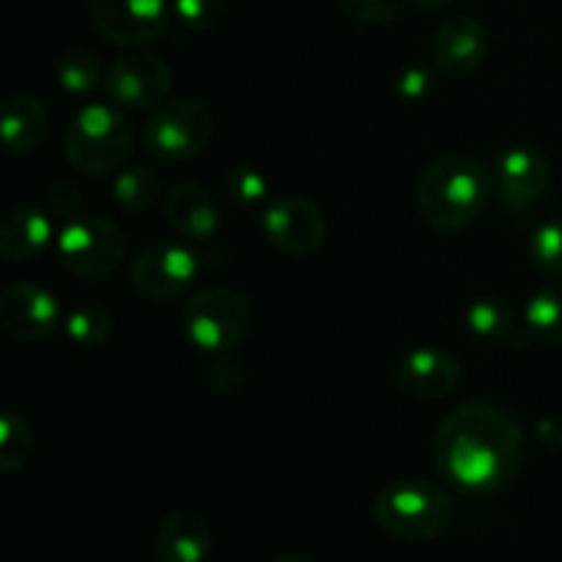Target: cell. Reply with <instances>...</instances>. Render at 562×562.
I'll return each mask as SVG.
<instances>
[{
	"label": "cell",
	"instance_id": "cell-2",
	"mask_svg": "<svg viewBox=\"0 0 562 562\" xmlns=\"http://www.w3.org/2000/svg\"><path fill=\"white\" fill-rule=\"evenodd\" d=\"M497 179L486 162L467 154H445L417 179L420 217L439 234H459L486 214Z\"/></svg>",
	"mask_w": 562,
	"mask_h": 562
},
{
	"label": "cell",
	"instance_id": "cell-22",
	"mask_svg": "<svg viewBox=\"0 0 562 562\" xmlns=\"http://www.w3.org/2000/svg\"><path fill=\"white\" fill-rule=\"evenodd\" d=\"M36 434L20 412H0V475L22 470L31 461Z\"/></svg>",
	"mask_w": 562,
	"mask_h": 562
},
{
	"label": "cell",
	"instance_id": "cell-34",
	"mask_svg": "<svg viewBox=\"0 0 562 562\" xmlns=\"http://www.w3.org/2000/svg\"><path fill=\"white\" fill-rule=\"evenodd\" d=\"M272 562H313V560L305 558V554H280V558H274Z\"/></svg>",
	"mask_w": 562,
	"mask_h": 562
},
{
	"label": "cell",
	"instance_id": "cell-6",
	"mask_svg": "<svg viewBox=\"0 0 562 562\" xmlns=\"http://www.w3.org/2000/svg\"><path fill=\"white\" fill-rule=\"evenodd\" d=\"M55 250L69 274L80 280H104L124 263L126 239L115 220L82 212L66 220L55 236Z\"/></svg>",
	"mask_w": 562,
	"mask_h": 562
},
{
	"label": "cell",
	"instance_id": "cell-32",
	"mask_svg": "<svg viewBox=\"0 0 562 562\" xmlns=\"http://www.w3.org/2000/svg\"><path fill=\"white\" fill-rule=\"evenodd\" d=\"M428 82H431V80H428L426 71H423V69H409V71H406L404 80L398 82V91L406 93V97H409V99H420V93L426 91Z\"/></svg>",
	"mask_w": 562,
	"mask_h": 562
},
{
	"label": "cell",
	"instance_id": "cell-23",
	"mask_svg": "<svg viewBox=\"0 0 562 562\" xmlns=\"http://www.w3.org/2000/svg\"><path fill=\"white\" fill-rule=\"evenodd\" d=\"M115 203L126 212H146L154 206L159 195V176L148 165H132V168L119 170L113 184Z\"/></svg>",
	"mask_w": 562,
	"mask_h": 562
},
{
	"label": "cell",
	"instance_id": "cell-4",
	"mask_svg": "<svg viewBox=\"0 0 562 562\" xmlns=\"http://www.w3.org/2000/svg\"><path fill=\"white\" fill-rule=\"evenodd\" d=\"M135 151L132 121L115 104L91 102L75 113L64 132L66 162L82 176H113Z\"/></svg>",
	"mask_w": 562,
	"mask_h": 562
},
{
	"label": "cell",
	"instance_id": "cell-19",
	"mask_svg": "<svg viewBox=\"0 0 562 562\" xmlns=\"http://www.w3.org/2000/svg\"><path fill=\"white\" fill-rule=\"evenodd\" d=\"M55 239L53 220L36 206H16L0 214V258L25 263L42 256Z\"/></svg>",
	"mask_w": 562,
	"mask_h": 562
},
{
	"label": "cell",
	"instance_id": "cell-15",
	"mask_svg": "<svg viewBox=\"0 0 562 562\" xmlns=\"http://www.w3.org/2000/svg\"><path fill=\"white\" fill-rule=\"evenodd\" d=\"M395 382L406 395L420 401H437L453 393L461 382V362L450 351L423 346L409 351L395 366Z\"/></svg>",
	"mask_w": 562,
	"mask_h": 562
},
{
	"label": "cell",
	"instance_id": "cell-20",
	"mask_svg": "<svg viewBox=\"0 0 562 562\" xmlns=\"http://www.w3.org/2000/svg\"><path fill=\"white\" fill-rule=\"evenodd\" d=\"M467 329L475 335L477 340H486V344H505V346H525L530 340V329L527 324L521 327L516 322V313L510 311L508 302L503 300H475L467 307Z\"/></svg>",
	"mask_w": 562,
	"mask_h": 562
},
{
	"label": "cell",
	"instance_id": "cell-29",
	"mask_svg": "<svg viewBox=\"0 0 562 562\" xmlns=\"http://www.w3.org/2000/svg\"><path fill=\"white\" fill-rule=\"evenodd\" d=\"M225 195H228L231 203H236V206L250 209L267 201L269 184L256 168H234L225 176Z\"/></svg>",
	"mask_w": 562,
	"mask_h": 562
},
{
	"label": "cell",
	"instance_id": "cell-13",
	"mask_svg": "<svg viewBox=\"0 0 562 562\" xmlns=\"http://www.w3.org/2000/svg\"><path fill=\"white\" fill-rule=\"evenodd\" d=\"M503 206L510 214H527L549 190L552 181V165L549 157L536 146H510L505 148L494 165Z\"/></svg>",
	"mask_w": 562,
	"mask_h": 562
},
{
	"label": "cell",
	"instance_id": "cell-24",
	"mask_svg": "<svg viewBox=\"0 0 562 562\" xmlns=\"http://www.w3.org/2000/svg\"><path fill=\"white\" fill-rule=\"evenodd\" d=\"M55 75H58V86L64 91L75 93V97H82V93L93 91V88L102 82V66H99V58L86 47H71L66 49L58 58V66H55Z\"/></svg>",
	"mask_w": 562,
	"mask_h": 562
},
{
	"label": "cell",
	"instance_id": "cell-28",
	"mask_svg": "<svg viewBox=\"0 0 562 562\" xmlns=\"http://www.w3.org/2000/svg\"><path fill=\"white\" fill-rule=\"evenodd\" d=\"M417 0H338L340 11L360 25H384L401 20Z\"/></svg>",
	"mask_w": 562,
	"mask_h": 562
},
{
	"label": "cell",
	"instance_id": "cell-5",
	"mask_svg": "<svg viewBox=\"0 0 562 562\" xmlns=\"http://www.w3.org/2000/svg\"><path fill=\"white\" fill-rule=\"evenodd\" d=\"M181 327L192 346L212 355H225L245 344L252 329V305L231 285L201 289L181 313Z\"/></svg>",
	"mask_w": 562,
	"mask_h": 562
},
{
	"label": "cell",
	"instance_id": "cell-25",
	"mask_svg": "<svg viewBox=\"0 0 562 562\" xmlns=\"http://www.w3.org/2000/svg\"><path fill=\"white\" fill-rule=\"evenodd\" d=\"M64 329L69 335V340L91 349V346H102L110 338V333H113V316L99 305H82L75 307L64 318Z\"/></svg>",
	"mask_w": 562,
	"mask_h": 562
},
{
	"label": "cell",
	"instance_id": "cell-3",
	"mask_svg": "<svg viewBox=\"0 0 562 562\" xmlns=\"http://www.w3.org/2000/svg\"><path fill=\"white\" fill-rule=\"evenodd\" d=\"M373 516L390 538L404 543H428L456 525V499L442 486L423 477H401L376 494Z\"/></svg>",
	"mask_w": 562,
	"mask_h": 562
},
{
	"label": "cell",
	"instance_id": "cell-30",
	"mask_svg": "<svg viewBox=\"0 0 562 562\" xmlns=\"http://www.w3.org/2000/svg\"><path fill=\"white\" fill-rule=\"evenodd\" d=\"M206 384L217 395H234L245 387V366L234 357H217L206 368Z\"/></svg>",
	"mask_w": 562,
	"mask_h": 562
},
{
	"label": "cell",
	"instance_id": "cell-17",
	"mask_svg": "<svg viewBox=\"0 0 562 562\" xmlns=\"http://www.w3.org/2000/svg\"><path fill=\"white\" fill-rule=\"evenodd\" d=\"M168 223L184 239L209 241L220 231V206L212 192L198 181H179L165 195Z\"/></svg>",
	"mask_w": 562,
	"mask_h": 562
},
{
	"label": "cell",
	"instance_id": "cell-11",
	"mask_svg": "<svg viewBox=\"0 0 562 562\" xmlns=\"http://www.w3.org/2000/svg\"><path fill=\"white\" fill-rule=\"evenodd\" d=\"M261 231L272 247L285 256H311L327 239V217L302 195H280L263 206Z\"/></svg>",
	"mask_w": 562,
	"mask_h": 562
},
{
	"label": "cell",
	"instance_id": "cell-33",
	"mask_svg": "<svg viewBox=\"0 0 562 562\" xmlns=\"http://www.w3.org/2000/svg\"><path fill=\"white\" fill-rule=\"evenodd\" d=\"M453 3V0H417V9L420 11H439V9H445V5H450Z\"/></svg>",
	"mask_w": 562,
	"mask_h": 562
},
{
	"label": "cell",
	"instance_id": "cell-18",
	"mask_svg": "<svg viewBox=\"0 0 562 562\" xmlns=\"http://www.w3.org/2000/svg\"><path fill=\"white\" fill-rule=\"evenodd\" d=\"M159 562H206L212 552V525L198 510H173L154 538Z\"/></svg>",
	"mask_w": 562,
	"mask_h": 562
},
{
	"label": "cell",
	"instance_id": "cell-27",
	"mask_svg": "<svg viewBox=\"0 0 562 562\" xmlns=\"http://www.w3.org/2000/svg\"><path fill=\"white\" fill-rule=\"evenodd\" d=\"M173 22L187 33L214 31L228 14V0H170Z\"/></svg>",
	"mask_w": 562,
	"mask_h": 562
},
{
	"label": "cell",
	"instance_id": "cell-1",
	"mask_svg": "<svg viewBox=\"0 0 562 562\" xmlns=\"http://www.w3.org/2000/svg\"><path fill=\"white\" fill-rule=\"evenodd\" d=\"M525 456L519 420L492 401H470L453 409L434 437L437 472L464 494H494L510 486Z\"/></svg>",
	"mask_w": 562,
	"mask_h": 562
},
{
	"label": "cell",
	"instance_id": "cell-31",
	"mask_svg": "<svg viewBox=\"0 0 562 562\" xmlns=\"http://www.w3.org/2000/svg\"><path fill=\"white\" fill-rule=\"evenodd\" d=\"M47 203H49V209H53V214L64 217V223H66V220L82 214L80 187L71 184V181H66V179L53 181V184L47 187Z\"/></svg>",
	"mask_w": 562,
	"mask_h": 562
},
{
	"label": "cell",
	"instance_id": "cell-21",
	"mask_svg": "<svg viewBox=\"0 0 562 562\" xmlns=\"http://www.w3.org/2000/svg\"><path fill=\"white\" fill-rule=\"evenodd\" d=\"M525 324L543 344L562 346V283L547 285L527 300Z\"/></svg>",
	"mask_w": 562,
	"mask_h": 562
},
{
	"label": "cell",
	"instance_id": "cell-16",
	"mask_svg": "<svg viewBox=\"0 0 562 562\" xmlns=\"http://www.w3.org/2000/svg\"><path fill=\"white\" fill-rule=\"evenodd\" d=\"M49 135V110L33 93H14L0 104V148L11 157H27Z\"/></svg>",
	"mask_w": 562,
	"mask_h": 562
},
{
	"label": "cell",
	"instance_id": "cell-9",
	"mask_svg": "<svg viewBox=\"0 0 562 562\" xmlns=\"http://www.w3.org/2000/svg\"><path fill=\"white\" fill-rule=\"evenodd\" d=\"M201 272V256L184 241L159 239L132 258V285L154 302H168L184 294Z\"/></svg>",
	"mask_w": 562,
	"mask_h": 562
},
{
	"label": "cell",
	"instance_id": "cell-8",
	"mask_svg": "<svg viewBox=\"0 0 562 562\" xmlns=\"http://www.w3.org/2000/svg\"><path fill=\"white\" fill-rule=\"evenodd\" d=\"M93 31L115 47L140 49L173 22L170 0H86Z\"/></svg>",
	"mask_w": 562,
	"mask_h": 562
},
{
	"label": "cell",
	"instance_id": "cell-14",
	"mask_svg": "<svg viewBox=\"0 0 562 562\" xmlns=\"http://www.w3.org/2000/svg\"><path fill=\"white\" fill-rule=\"evenodd\" d=\"M431 58L448 77H470L486 64L488 31L477 16L459 14L437 27L431 42Z\"/></svg>",
	"mask_w": 562,
	"mask_h": 562
},
{
	"label": "cell",
	"instance_id": "cell-26",
	"mask_svg": "<svg viewBox=\"0 0 562 562\" xmlns=\"http://www.w3.org/2000/svg\"><path fill=\"white\" fill-rule=\"evenodd\" d=\"M530 258L541 274L562 280V217H552L530 236Z\"/></svg>",
	"mask_w": 562,
	"mask_h": 562
},
{
	"label": "cell",
	"instance_id": "cell-7",
	"mask_svg": "<svg viewBox=\"0 0 562 562\" xmlns=\"http://www.w3.org/2000/svg\"><path fill=\"white\" fill-rule=\"evenodd\" d=\"M214 135V115L198 99L159 102L143 126V146L157 162L176 165L198 157Z\"/></svg>",
	"mask_w": 562,
	"mask_h": 562
},
{
	"label": "cell",
	"instance_id": "cell-12",
	"mask_svg": "<svg viewBox=\"0 0 562 562\" xmlns=\"http://www.w3.org/2000/svg\"><path fill=\"white\" fill-rule=\"evenodd\" d=\"M64 324L60 302L36 283H11L0 291V329L25 344L47 340Z\"/></svg>",
	"mask_w": 562,
	"mask_h": 562
},
{
	"label": "cell",
	"instance_id": "cell-10",
	"mask_svg": "<svg viewBox=\"0 0 562 562\" xmlns=\"http://www.w3.org/2000/svg\"><path fill=\"white\" fill-rule=\"evenodd\" d=\"M170 82H173L170 66L159 55L140 53V49L119 55L102 75L108 99L124 110H154L165 102Z\"/></svg>",
	"mask_w": 562,
	"mask_h": 562
}]
</instances>
